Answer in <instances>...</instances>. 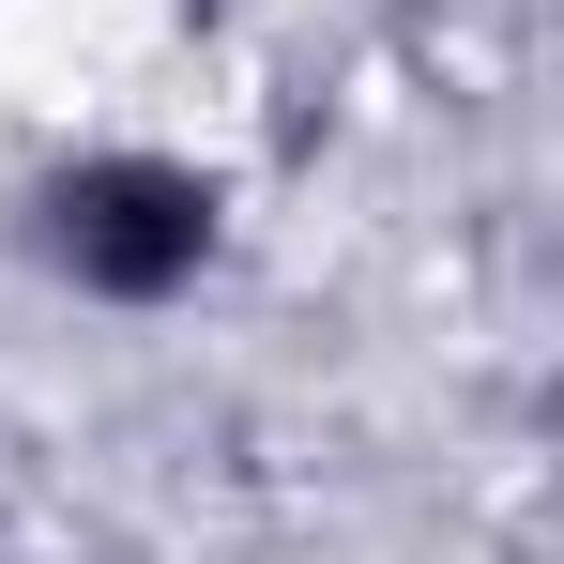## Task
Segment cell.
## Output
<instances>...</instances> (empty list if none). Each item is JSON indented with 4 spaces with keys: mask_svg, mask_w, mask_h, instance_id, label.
Here are the masks:
<instances>
[{
    "mask_svg": "<svg viewBox=\"0 0 564 564\" xmlns=\"http://www.w3.org/2000/svg\"><path fill=\"white\" fill-rule=\"evenodd\" d=\"M214 229H229V198L214 169L184 153H77L62 184H46V260L93 290V305H169V290L214 275Z\"/></svg>",
    "mask_w": 564,
    "mask_h": 564,
    "instance_id": "cell-1",
    "label": "cell"
}]
</instances>
